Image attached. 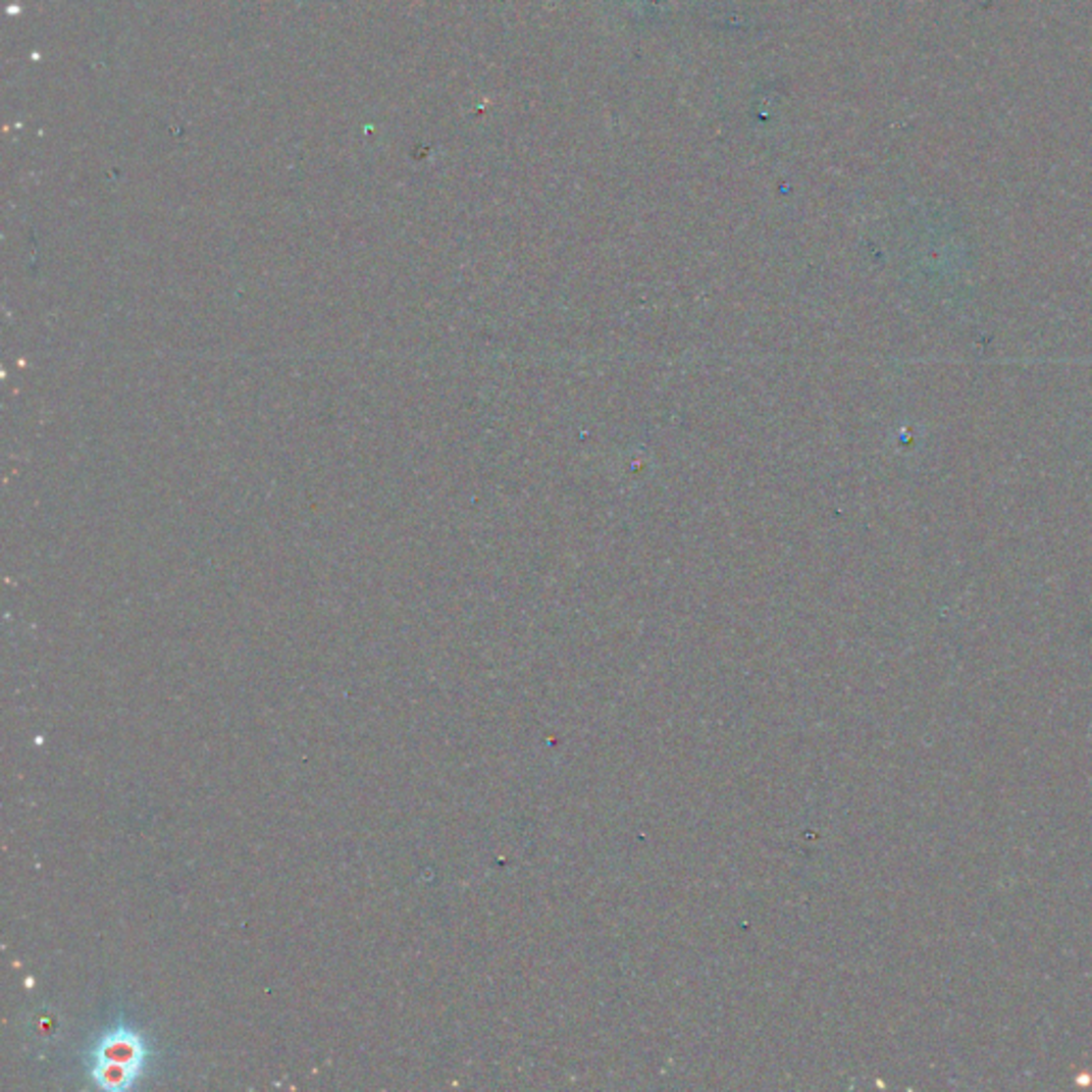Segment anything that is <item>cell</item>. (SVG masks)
<instances>
[{
  "instance_id": "1",
  "label": "cell",
  "mask_w": 1092,
  "mask_h": 1092,
  "mask_svg": "<svg viewBox=\"0 0 1092 1092\" xmlns=\"http://www.w3.org/2000/svg\"><path fill=\"white\" fill-rule=\"evenodd\" d=\"M90 1079L103 1090H127L145 1069L147 1046L129 1026H116L96 1041L90 1054Z\"/></svg>"
}]
</instances>
